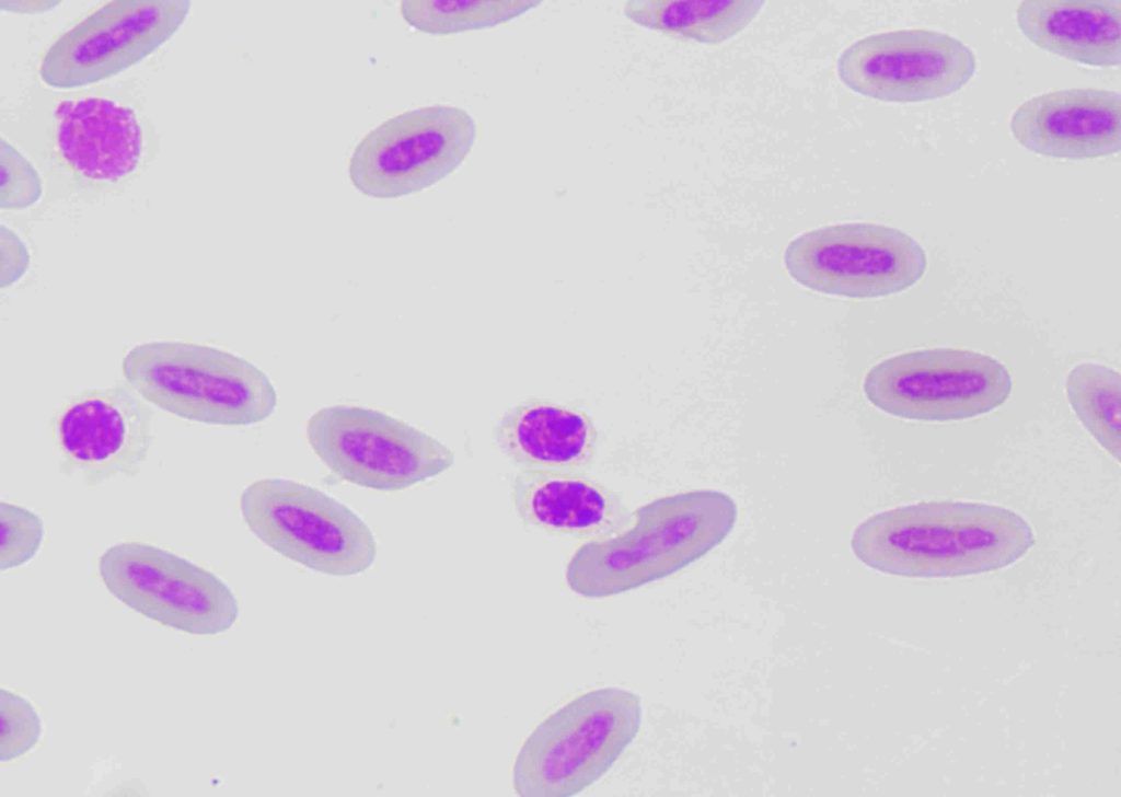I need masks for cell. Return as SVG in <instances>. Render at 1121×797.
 Returning <instances> with one entry per match:
<instances>
[{
  "instance_id": "23",
  "label": "cell",
  "mask_w": 1121,
  "mask_h": 797,
  "mask_svg": "<svg viewBox=\"0 0 1121 797\" xmlns=\"http://www.w3.org/2000/svg\"><path fill=\"white\" fill-rule=\"evenodd\" d=\"M0 523L1 569L14 568L30 561L37 552L43 538L41 519L25 508L2 501Z\"/></svg>"
},
{
  "instance_id": "3",
  "label": "cell",
  "mask_w": 1121,
  "mask_h": 797,
  "mask_svg": "<svg viewBox=\"0 0 1121 797\" xmlns=\"http://www.w3.org/2000/svg\"><path fill=\"white\" fill-rule=\"evenodd\" d=\"M123 372L142 399L188 420L243 426L266 419L277 406V392L261 369L211 346L138 345L125 356Z\"/></svg>"
},
{
  "instance_id": "18",
  "label": "cell",
  "mask_w": 1121,
  "mask_h": 797,
  "mask_svg": "<svg viewBox=\"0 0 1121 797\" xmlns=\"http://www.w3.org/2000/svg\"><path fill=\"white\" fill-rule=\"evenodd\" d=\"M1020 32L1036 46L1091 67L1121 62L1119 0H1026L1016 10Z\"/></svg>"
},
{
  "instance_id": "17",
  "label": "cell",
  "mask_w": 1121,
  "mask_h": 797,
  "mask_svg": "<svg viewBox=\"0 0 1121 797\" xmlns=\"http://www.w3.org/2000/svg\"><path fill=\"white\" fill-rule=\"evenodd\" d=\"M498 450L521 470L585 471L597 455V429L581 411L531 399L508 409L494 428Z\"/></svg>"
},
{
  "instance_id": "14",
  "label": "cell",
  "mask_w": 1121,
  "mask_h": 797,
  "mask_svg": "<svg viewBox=\"0 0 1121 797\" xmlns=\"http://www.w3.org/2000/svg\"><path fill=\"white\" fill-rule=\"evenodd\" d=\"M1013 137L1048 158L1093 159L1121 150V96L1102 89H1065L1025 101L1010 117Z\"/></svg>"
},
{
  "instance_id": "8",
  "label": "cell",
  "mask_w": 1121,
  "mask_h": 797,
  "mask_svg": "<svg viewBox=\"0 0 1121 797\" xmlns=\"http://www.w3.org/2000/svg\"><path fill=\"white\" fill-rule=\"evenodd\" d=\"M784 264L799 285L853 299L901 292L925 274L926 253L905 232L877 223L851 222L807 231L788 243Z\"/></svg>"
},
{
  "instance_id": "1",
  "label": "cell",
  "mask_w": 1121,
  "mask_h": 797,
  "mask_svg": "<svg viewBox=\"0 0 1121 797\" xmlns=\"http://www.w3.org/2000/svg\"><path fill=\"white\" fill-rule=\"evenodd\" d=\"M1030 524L1008 508L924 501L876 513L851 539L855 556L906 578L961 577L1003 569L1035 545Z\"/></svg>"
},
{
  "instance_id": "19",
  "label": "cell",
  "mask_w": 1121,
  "mask_h": 797,
  "mask_svg": "<svg viewBox=\"0 0 1121 797\" xmlns=\"http://www.w3.org/2000/svg\"><path fill=\"white\" fill-rule=\"evenodd\" d=\"M763 5V0H628L623 11L645 28L715 45L740 33Z\"/></svg>"
},
{
  "instance_id": "15",
  "label": "cell",
  "mask_w": 1121,
  "mask_h": 797,
  "mask_svg": "<svg viewBox=\"0 0 1121 797\" xmlns=\"http://www.w3.org/2000/svg\"><path fill=\"white\" fill-rule=\"evenodd\" d=\"M511 496L525 524L576 538L606 539L633 520L620 494L582 471L521 470Z\"/></svg>"
},
{
  "instance_id": "5",
  "label": "cell",
  "mask_w": 1121,
  "mask_h": 797,
  "mask_svg": "<svg viewBox=\"0 0 1121 797\" xmlns=\"http://www.w3.org/2000/svg\"><path fill=\"white\" fill-rule=\"evenodd\" d=\"M240 506L246 525L263 543L310 569L351 576L375 558L377 543L365 521L310 485L259 478L243 490Z\"/></svg>"
},
{
  "instance_id": "21",
  "label": "cell",
  "mask_w": 1121,
  "mask_h": 797,
  "mask_svg": "<svg viewBox=\"0 0 1121 797\" xmlns=\"http://www.w3.org/2000/svg\"><path fill=\"white\" fill-rule=\"evenodd\" d=\"M534 0H406L402 19L418 32L448 35L494 27L538 7Z\"/></svg>"
},
{
  "instance_id": "11",
  "label": "cell",
  "mask_w": 1121,
  "mask_h": 797,
  "mask_svg": "<svg viewBox=\"0 0 1121 797\" xmlns=\"http://www.w3.org/2000/svg\"><path fill=\"white\" fill-rule=\"evenodd\" d=\"M973 51L933 30L871 34L845 48L836 73L853 92L889 103H916L951 95L974 76Z\"/></svg>"
},
{
  "instance_id": "2",
  "label": "cell",
  "mask_w": 1121,
  "mask_h": 797,
  "mask_svg": "<svg viewBox=\"0 0 1121 797\" xmlns=\"http://www.w3.org/2000/svg\"><path fill=\"white\" fill-rule=\"evenodd\" d=\"M737 505L710 489L664 496L633 511L622 532L591 540L573 555L568 587L587 598L623 593L697 561L731 531Z\"/></svg>"
},
{
  "instance_id": "25",
  "label": "cell",
  "mask_w": 1121,
  "mask_h": 797,
  "mask_svg": "<svg viewBox=\"0 0 1121 797\" xmlns=\"http://www.w3.org/2000/svg\"><path fill=\"white\" fill-rule=\"evenodd\" d=\"M28 267V253L10 229L1 226V287L15 282Z\"/></svg>"
},
{
  "instance_id": "6",
  "label": "cell",
  "mask_w": 1121,
  "mask_h": 797,
  "mask_svg": "<svg viewBox=\"0 0 1121 797\" xmlns=\"http://www.w3.org/2000/svg\"><path fill=\"white\" fill-rule=\"evenodd\" d=\"M1013 381L997 359L974 350L939 347L883 359L865 376L867 400L882 412L923 421L963 420L997 408Z\"/></svg>"
},
{
  "instance_id": "10",
  "label": "cell",
  "mask_w": 1121,
  "mask_h": 797,
  "mask_svg": "<svg viewBox=\"0 0 1121 797\" xmlns=\"http://www.w3.org/2000/svg\"><path fill=\"white\" fill-rule=\"evenodd\" d=\"M99 574L134 611L193 635H217L238 620L230 588L211 571L158 546L125 542L107 548Z\"/></svg>"
},
{
  "instance_id": "7",
  "label": "cell",
  "mask_w": 1121,
  "mask_h": 797,
  "mask_svg": "<svg viewBox=\"0 0 1121 797\" xmlns=\"http://www.w3.org/2000/svg\"><path fill=\"white\" fill-rule=\"evenodd\" d=\"M307 439L339 478L377 490H400L449 469L452 451L384 412L332 405L307 423Z\"/></svg>"
},
{
  "instance_id": "22",
  "label": "cell",
  "mask_w": 1121,
  "mask_h": 797,
  "mask_svg": "<svg viewBox=\"0 0 1121 797\" xmlns=\"http://www.w3.org/2000/svg\"><path fill=\"white\" fill-rule=\"evenodd\" d=\"M1 761L15 760L33 749L42 735V720L34 706L24 697L1 690Z\"/></svg>"
},
{
  "instance_id": "13",
  "label": "cell",
  "mask_w": 1121,
  "mask_h": 797,
  "mask_svg": "<svg viewBox=\"0 0 1121 797\" xmlns=\"http://www.w3.org/2000/svg\"><path fill=\"white\" fill-rule=\"evenodd\" d=\"M129 385L85 391L57 413L53 435L61 452V471L81 473L96 484L117 474L139 472L151 446L152 409Z\"/></svg>"
},
{
  "instance_id": "12",
  "label": "cell",
  "mask_w": 1121,
  "mask_h": 797,
  "mask_svg": "<svg viewBox=\"0 0 1121 797\" xmlns=\"http://www.w3.org/2000/svg\"><path fill=\"white\" fill-rule=\"evenodd\" d=\"M190 8L186 0H118L88 15L45 53L39 73L54 88H78L139 62L169 39Z\"/></svg>"
},
{
  "instance_id": "9",
  "label": "cell",
  "mask_w": 1121,
  "mask_h": 797,
  "mask_svg": "<svg viewBox=\"0 0 1121 797\" xmlns=\"http://www.w3.org/2000/svg\"><path fill=\"white\" fill-rule=\"evenodd\" d=\"M477 126L465 109L432 105L398 114L368 132L349 159V181L372 198L419 193L454 172Z\"/></svg>"
},
{
  "instance_id": "26",
  "label": "cell",
  "mask_w": 1121,
  "mask_h": 797,
  "mask_svg": "<svg viewBox=\"0 0 1121 797\" xmlns=\"http://www.w3.org/2000/svg\"><path fill=\"white\" fill-rule=\"evenodd\" d=\"M5 3L9 4L8 5L9 10H14V11L19 10V11H22V12H25V11L26 12H33V11H41V10L49 9V8H51L54 5L55 2H51V1H49V2H44V1H41V2H34V1H32V2H11V1H9V2H5Z\"/></svg>"
},
{
  "instance_id": "20",
  "label": "cell",
  "mask_w": 1121,
  "mask_h": 797,
  "mask_svg": "<svg viewBox=\"0 0 1121 797\" xmlns=\"http://www.w3.org/2000/svg\"><path fill=\"white\" fill-rule=\"evenodd\" d=\"M1120 373L1107 366L1082 362L1066 379L1067 400L1077 418L1117 461L1120 460Z\"/></svg>"
},
{
  "instance_id": "16",
  "label": "cell",
  "mask_w": 1121,
  "mask_h": 797,
  "mask_svg": "<svg viewBox=\"0 0 1121 797\" xmlns=\"http://www.w3.org/2000/svg\"><path fill=\"white\" fill-rule=\"evenodd\" d=\"M61 157L82 177L116 182L132 173L141 157L142 132L131 108L112 100H67L56 107Z\"/></svg>"
},
{
  "instance_id": "24",
  "label": "cell",
  "mask_w": 1121,
  "mask_h": 797,
  "mask_svg": "<svg viewBox=\"0 0 1121 797\" xmlns=\"http://www.w3.org/2000/svg\"><path fill=\"white\" fill-rule=\"evenodd\" d=\"M0 160L1 208L24 209L35 204L43 193L42 181L35 168L3 138L0 141Z\"/></svg>"
},
{
  "instance_id": "4",
  "label": "cell",
  "mask_w": 1121,
  "mask_h": 797,
  "mask_svg": "<svg viewBox=\"0 0 1121 797\" xmlns=\"http://www.w3.org/2000/svg\"><path fill=\"white\" fill-rule=\"evenodd\" d=\"M637 694L620 688L585 693L542 721L521 747L512 771L523 797H568L600 778L638 732Z\"/></svg>"
}]
</instances>
